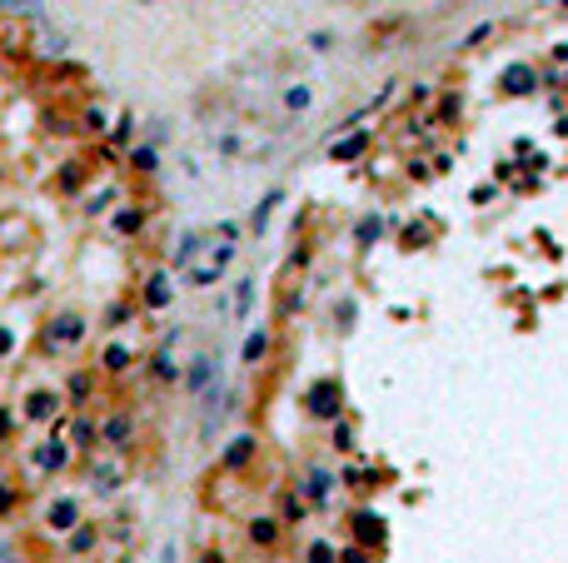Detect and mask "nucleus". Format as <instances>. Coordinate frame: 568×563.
<instances>
[{
	"label": "nucleus",
	"instance_id": "f257e3e1",
	"mask_svg": "<svg viewBox=\"0 0 568 563\" xmlns=\"http://www.w3.org/2000/svg\"><path fill=\"white\" fill-rule=\"evenodd\" d=\"M259 354H264V339H259V334H254V339H249V344H244V359H259Z\"/></svg>",
	"mask_w": 568,
	"mask_h": 563
}]
</instances>
